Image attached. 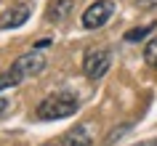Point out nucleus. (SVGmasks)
Wrapping results in <instances>:
<instances>
[{
	"instance_id": "obj_1",
	"label": "nucleus",
	"mask_w": 157,
	"mask_h": 146,
	"mask_svg": "<svg viewBox=\"0 0 157 146\" xmlns=\"http://www.w3.org/2000/svg\"><path fill=\"white\" fill-rule=\"evenodd\" d=\"M80 109V101H77V96L75 93H69V90H61V93H51V96H45L37 104V109H35V117L37 120H64V117H72L75 112Z\"/></svg>"
},
{
	"instance_id": "obj_2",
	"label": "nucleus",
	"mask_w": 157,
	"mask_h": 146,
	"mask_svg": "<svg viewBox=\"0 0 157 146\" xmlns=\"http://www.w3.org/2000/svg\"><path fill=\"white\" fill-rule=\"evenodd\" d=\"M109 64H112V53L107 48H91L83 56V72L91 80H101L109 72Z\"/></svg>"
},
{
	"instance_id": "obj_3",
	"label": "nucleus",
	"mask_w": 157,
	"mask_h": 146,
	"mask_svg": "<svg viewBox=\"0 0 157 146\" xmlns=\"http://www.w3.org/2000/svg\"><path fill=\"white\" fill-rule=\"evenodd\" d=\"M115 13V0H96L83 11V27L85 29H99L112 19Z\"/></svg>"
},
{
	"instance_id": "obj_4",
	"label": "nucleus",
	"mask_w": 157,
	"mask_h": 146,
	"mask_svg": "<svg viewBox=\"0 0 157 146\" xmlns=\"http://www.w3.org/2000/svg\"><path fill=\"white\" fill-rule=\"evenodd\" d=\"M11 69H16L21 77H35V74H40L43 69H45V56L35 48V51H29V53H21V56L13 61Z\"/></svg>"
},
{
	"instance_id": "obj_5",
	"label": "nucleus",
	"mask_w": 157,
	"mask_h": 146,
	"mask_svg": "<svg viewBox=\"0 0 157 146\" xmlns=\"http://www.w3.org/2000/svg\"><path fill=\"white\" fill-rule=\"evenodd\" d=\"M29 6L27 3H19V6H11L8 11H3L0 13V29H16V27H21L29 19Z\"/></svg>"
},
{
	"instance_id": "obj_6",
	"label": "nucleus",
	"mask_w": 157,
	"mask_h": 146,
	"mask_svg": "<svg viewBox=\"0 0 157 146\" xmlns=\"http://www.w3.org/2000/svg\"><path fill=\"white\" fill-rule=\"evenodd\" d=\"M61 146H93L88 125H75L72 130H67L61 136Z\"/></svg>"
},
{
	"instance_id": "obj_7",
	"label": "nucleus",
	"mask_w": 157,
	"mask_h": 146,
	"mask_svg": "<svg viewBox=\"0 0 157 146\" xmlns=\"http://www.w3.org/2000/svg\"><path fill=\"white\" fill-rule=\"evenodd\" d=\"M75 11V0H51L48 8H45V19L59 24V21H64L69 13Z\"/></svg>"
},
{
	"instance_id": "obj_8",
	"label": "nucleus",
	"mask_w": 157,
	"mask_h": 146,
	"mask_svg": "<svg viewBox=\"0 0 157 146\" xmlns=\"http://www.w3.org/2000/svg\"><path fill=\"white\" fill-rule=\"evenodd\" d=\"M24 80L21 74L16 72V69H8V72H0V90H6V88H16L19 82Z\"/></svg>"
},
{
	"instance_id": "obj_9",
	"label": "nucleus",
	"mask_w": 157,
	"mask_h": 146,
	"mask_svg": "<svg viewBox=\"0 0 157 146\" xmlns=\"http://www.w3.org/2000/svg\"><path fill=\"white\" fill-rule=\"evenodd\" d=\"M144 61H147L149 66H155V69H157V37L147 43V48H144Z\"/></svg>"
},
{
	"instance_id": "obj_10",
	"label": "nucleus",
	"mask_w": 157,
	"mask_h": 146,
	"mask_svg": "<svg viewBox=\"0 0 157 146\" xmlns=\"http://www.w3.org/2000/svg\"><path fill=\"white\" fill-rule=\"evenodd\" d=\"M155 29V24H147V27H136V29H131V32L125 35V40L128 43H136V40H141V37H147L149 32Z\"/></svg>"
},
{
	"instance_id": "obj_11",
	"label": "nucleus",
	"mask_w": 157,
	"mask_h": 146,
	"mask_svg": "<svg viewBox=\"0 0 157 146\" xmlns=\"http://www.w3.org/2000/svg\"><path fill=\"white\" fill-rule=\"evenodd\" d=\"M136 6H139V8H155L157 0H136Z\"/></svg>"
},
{
	"instance_id": "obj_12",
	"label": "nucleus",
	"mask_w": 157,
	"mask_h": 146,
	"mask_svg": "<svg viewBox=\"0 0 157 146\" xmlns=\"http://www.w3.org/2000/svg\"><path fill=\"white\" fill-rule=\"evenodd\" d=\"M8 109H11V101H8V98H0V117H6Z\"/></svg>"
},
{
	"instance_id": "obj_13",
	"label": "nucleus",
	"mask_w": 157,
	"mask_h": 146,
	"mask_svg": "<svg viewBox=\"0 0 157 146\" xmlns=\"http://www.w3.org/2000/svg\"><path fill=\"white\" fill-rule=\"evenodd\" d=\"M48 45H51V40H37V45H35V48L40 51V48H48Z\"/></svg>"
},
{
	"instance_id": "obj_14",
	"label": "nucleus",
	"mask_w": 157,
	"mask_h": 146,
	"mask_svg": "<svg viewBox=\"0 0 157 146\" xmlns=\"http://www.w3.org/2000/svg\"><path fill=\"white\" fill-rule=\"evenodd\" d=\"M136 146H157V138H149V141H144V144H136Z\"/></svg>"
},
{
	"instance_id": "obj_15",
	"label": "nucleus",
	"mask_w": 157,
	"mask_h": 146,
	"mask_svg": "<svg viewBox=\"0 0 157 146\" xmlns=\"http://www.w3.org/2000/svg\"><path fill=\"white\" fill-rule=\"evenodd\" d=\"M45 146H51V144H45Z\"/></svg>"
}]
</instances>
